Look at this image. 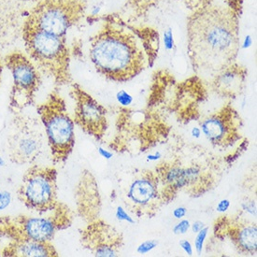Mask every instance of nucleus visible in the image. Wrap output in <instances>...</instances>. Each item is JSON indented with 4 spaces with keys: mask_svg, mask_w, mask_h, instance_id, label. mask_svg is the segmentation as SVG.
Masks as SVG:
<instances>
[{
    "mask_svg": "<svg viewBox=\"0 0 257 257\" xmlns=\"http://www.w3.org/2000/svg\"><path fill=\"white\" fill-rule=\"evenodd\" d=\"M91 18L103 21L89 45V57L97 72L108 80L127 82L153 66L159 51L156 30L134 26L114 15Z\"/></svg>",
    "mask_w": 257,
    "mask_h": 257,
    "instance_id": "nucleus-1",
    "label": "nucleus"
},
{
    "mask_svg": "<svg viewBox=\"0 0 257 257\" xmlns=\"http://www.w3.org/2000/svg\"><path fill=\"white\" fill-rule=\"evenodd\" d=\"M22 38L25 54L40 72L54 80L58 86L70 85V51L66 37L45 32L35 25L23 22Z\"/></svg>",
    "mask_w": 257,
    "mask_h": 257,
    "instance_id": "nucleus-2",
    "label": "nucleus"
},
{
    "mask_svg": "<svg viewBox=\"0 0 257 257\" xmlns=\"http://www.w3.org/2000/svg\"><path fill=\"white\" fill-rule=\"evenodd\" d=\"M37 111L45 130L53 160L55 164L64 163L72 153L75 145L74 121L64 98L56 90L52 91Z\"/></svg>",
    "mask_w": 257,
    "mask_h": 257,
    "instance_id": "nucleus-3",
    "label": "nucleus"
},
{
    "mask_svg": "<svg viewBox=\"0 0 257 257\" xmlns=\"http://www.w3.org/2000/svg\"><path fill=\"white\" fill-rule=\"evenodd\" d=\"M72 219L69 208L61 202L46 216H3L0 217V238L8 241H52L58 230L70 226Z\"/></svg>",
    "mask_w": 257,
    "mask_h": 257,
    "instance_id": "nucleus-4",
    "label": "nucleus"
},
{
    "mask_svg": "<svg viewBox=\"0 0 257 257\" xmlns=\"http://www.w3.org/2000/svg\"><path fill=\"white\" fill-rule=\"evenodd\" d=\"M86 0H37L24 22L60 37L86 16Z\"/></svg>",
    "mask_w": 257,
    "mask_h": 257,
    "instance_id": "nucleus-5",
    "label": "nucleus"
},
{
    "mask_svg": "<svg viewBox=\"0 0 257 257\" xmlns=\"http://www.w3.org/2000/svg\"><path fill=\"white\" fill-rule=\"evenodd\" d=\"M57 172L53 167L33 166L26 170L17 197L28 209L40 214L48 213L59 205Z\"/></svg>",
    "mask_w": 257,
    "mask_h": 257,
    "instance_id": "nucleus-6",
    "label": "nucleus"
},
{
    "mask_svg": "<svg viewBox=\"0 0 257 257\" xmlns=\"http://www.w3.org/2000/svg\"><path fill=\"white\" fill-rule=\"evenodd\" d=\"M12 77L9 110L19 113L31 106L41 85V72L26 54L13 51L3 58Z\"/></svg>",
    "mask_w": 257,
    "mask_h": 257,
    "instance_id": "nucleus-7",
    "label": "nucleus"
},
{
    "mask_svg": "<svg viewBox=\"0 0 257 257\" xmlns=\"http://www.w3.org/2000/svg\"><path fill=\"white\" fill-rule=\"evenodd\" d=\"M160 182L165 203L172 200L178 192L185 191L193 196H200L210 189L209 173L198 165L184 167L178 162L163 163L155 169Z\"/></svg>",
    "mask_w": 257,
    "mask_h": 257,
    "instance_id": "nucleus-8",
    "label": "nucleus"
},
{
    "mask_svg": "<svg viewBox=\"0 0 257 257\" xmlns=\"http://www.w3.org/2000/svg\"><path fill=\"white\" fill-rule=\"evenodd\" d=\"M44 146L40 125L32 118L17 115L7 139L9 160L17 165L32 164L39 158Z\"/></svg>",
    "mask_w": 257,
    "mask_h": 257,
    "instance_id": "nucleus-9",
    "label": "nucleus"
},
{
    "mask_svg": "<svg viewBox=\"0 0 257 257\" xmlns=\"http://www.w3.org/2000/svg\"><path fill=\"white\" fill-rule=\"evenodd\" d=\"M70 96L74 100V123L83 132L101 140L108 129V112L90 94L76 82L70 84Z\"/></svg>",
    "mask_w": 257,
    "mask_h": 257,
    "instance_id": "nucleus-10",
    "label": "nucleus"
},
{
    "mask_svg": "<svg viewBox=\"0 0 257 257\" xmlns=\"http://www.w3.org/2000/svg\"><path fill=\"white\" fill-rule=\"evenodd\" d=\"M127 207L137 217H153L164 199L160 182L155 171H143L128 185Z\"/></svg>",
    "mask_w": 257,
    "mask_h": 257,
    "instance_id": "nucleus-11",
    "label": "nucleus"
},
{
    "mask_svg": "<svg viewBox=\"0 0 257 257\" xmlns=\"http://www.w3.org/2000/svg\"><path fill=\"white\" fill-rule=\"evenodd\" d=\"M80 235L81 245L94 257H118L123 247V236L100 218L87 223Z\"/></svg>",
    "mask_w": 257,
    "mask_h": 257,
    "instance_id": "nucleus-12",
    "label": "nucleus"
},
{
    "mask_svg": "<svg viewBox=\"0 0 257 257\" xmlns=\"http://www.w3.org/2000/svg\"><path fill=\"white\" fill-rule=\"evenodd\" d=\"M241 119L233 107L227 105L201 123V132L211 144L228 147L240 138Z\"/></svg>",
    "mask_w": 257,
    "mask_h": 257,
    "instance_id": "nucleus-13",
    "label": "nucleus"
},
{
    "mask_svg": "<svg viewBox=\"0 0 257 257\" xmlns=\"http://www.w3.org/2000/svg\"><path fill=\"white\" fill-rule=\"evenodd\" d=\"M214 235L218 239H228L241 254L257 256V227L256 224L243 223L229 216L219 218L214 225Z\"/></svg>",
    "mask_w": 257,
    "mask_h": 257,
    "instance_id": "nucleus-14",
    "label": "nucleus"
},
{
    "mask_svg": "<svg viewBox=\"0 0 257 257\" xmlns=\"http://www.w3.org/2000/svg\"><path fill=\"white\" fill-rule=\"evenodd\" d=\"M75 198L79 215L86 223L99 218L101 200L98 186L96 179L88 170H84L81 174Z\"/></svg>",
    "mask_w": 257,
    "mask_h": 257,
    "instance_id": "nucleus-15",
    "label": "nucleus"
},
{
    "mask_svg": "<svg viewBox=\"0 0 257 257\" xmlns=\"http://www.w3.org/2000/svg\"><path fill=\"white\" fill-rule=\"evenodd\" d=\"M247 75L244 66L234 63L212 77L211 88L220 97L236 98L244 89Z\"/></svg>",
    "mask_w": 257,
    "mask_h": 257,
    "instance_id": "nucleus-16",
    "label": "nucleus"
},
{
    "mask_svg": "<svg viewBox=\"0 0 257 257\" xmlns=\"http://www.w3.org/2000/svg\"><path fill=\"white\" fill-rule=\"evenodd\" d=\"M1 257H57L59 255L52 241L9 240L8 244L1 250Z\"/></svg>",
    "mask_w": 257,
    "mask_h": 257,
    "instance_id": "nucleus-17",
    "label": "nucleus"
},
{
    "mask_svg": "<svg viewBox=\"0 0 257 257\" xmlns=\"http://www.w3.org/2000/svg\"><path fill=\"white\" fill-rule=\"evenodd\" d=\"M208 233H209V227L208 226L203 227L199 232L196 233V237L194 239V249H195L196 254L199 255V256L202 254L204 243H205Z\"/></svg>",
    "mask_w": 257,
    "mask_h": 257,
    "instance_id": "nucleus-18",
    "label": "nucleus"
},
{
    "mask_svg": "<svg viewBox=\"0 0 257 257\" xmlns=\"http://www.w3.org/2000/svg\"><path fill=\"white\" fill-rule=\"evenodd\" d=\"M157 246H158V241L156 240H148L137 246V253L139 255H145L152 252Z\"/></svg>",
    "mask_w": 257,
    "mask_h": 257,
    "instance_id": "nucleus-19",
    "label": "nucleus"
},
{
    "mask_svg": "<svg viewBox=\"0 0 257 257\" xmlns=\"http://www.w3.org/2000/svg\"><path fill=\"white\" fill-rule=\"evenodd\" d=\"M190 227H191V223L189 222V220L181 219L180 222L174 225L172 231L175 235H184L188 232Z\"/></svg>",
    "mask_w": 257,
    "mask_h": 257,
    "instance_id": "nucleus-20",
    "label": "nucleus"
},
{
    "mask_svg": "<svg viewBox=\"0 0 257 257\" xmlns=\"http://www.w3.org/2000/svg\"><path fill=\"white\" fill-rule=\"evenodd\" d=\"M115 216L122 222H127L128 224H135V220L127 211V209H124L122 206H118L116 211H115Z\"/></svg>",
    "mask_w": 257,
    "mask_h": 257,
    "instance_id": "nucleus-21",
    "label": "nucleus"
},
{
    "mask_svg": "<svg viewBox=\"0 0 257 257\" xmlns=\"http://www.w3.org/2000/svg\"><path fill=\"white\" fill-rule=\"evenodd\" d=\"M116 99L118 103L123 107H128L129 105L132 104L133 102V97L125 90H121L120 92L117 93Z\"/></svg>",
    "mask_w": 257,
    "mask_h": 257,
    "instance_id": "nucleus-22",
    "label": "nucleus"
},
{
    "mask_svg": "<svg viewBox=\"0 0 257 257\" xmlns=\"http://www.w3.org/2000/svg\"><path fill=\"white\" fill-rule=\"evenodd\" d=\"M163 40H164L165 48L167 49L168 51H171L174 47V37H173V31L171 28L165 30Z\"/></svg>",
    "mask_w": 257,
    "mask_h": 257,
    "instance_id": "nucleus-23",
    "label": "nucleus"
},
{
    "mask_svg": "<svg viewBox=\"0 0 257 257\" xmlns=\"http://www.w3.org/2000/svg\"><path fill=\"white\" fill-rule=\"evenodd\" d=\"M241 208L251 215H257V203L256 201L247 200L241 203Z\"/></svg>",
    "mask_w": 257,
    "mask_h": 257,
    "instance_id": "nucleus-24",
    "label": "nucleus"
},
{
    "mask_svg": "<svg viewBox=\"0 0 257 257\" xmlns=\"http://www.w3.org/2000/svg\"><path fill=\"white\" fill-rule=\"evenodd\" d=\"M179 244H180V247L185 251V253L187 256H189V257L193 256V246L190 241L188 240H182V241H180Z\"/></svg>",
    "mask_w": 257,
    "mask_h": 257,
    "instance_id": "nucleus-25",
    "label": "nucleus"
},
{
    "mask_svg": "<svg viewBox=\"0 0 257 257\" xmlns=\"http://www.w3.org/2000/svg\"><path fill=\"white\" fill-rule=\"evenodd\" d=\"M10 202V193L8 192L0 193V209H5Z\"/></svg>",
    "mask_w": 257,
    "mask_h": 257,
    "instance_id": "nucleus-26",
    "label": "nucleus"
},
{
    "mask_svg": "<svg viewBox=\"0 0 257 257\" xmlns=\"http://www.w3.org/2000/svg\"><path fill=\"white\" fill-rule=\"evenodd\" d=\"M229 207H230V201L228 199H222L218 203L216 210L220 213H225L228 210Z\"/></svg>",
    "mask_w": 257,
    "mask_h": 257,
    "instance_id": "nucleus-27",
    "label": "nucleus"
},
{
    "mask_svg": "<svg viewBox=\"0 0 257 257\" xmlns=\"http://www.w3.org/2000/svg\"><path fill=\"white\" fill-rule=\"evenodd\" d=\"M186 213H187V209L185 207H178L172 212L173 217L178 219V220H181V219L185 217Z\"/></svg>",
    "mask_w": 257,
    "mask_h": 257,
    "instance_id": "nucleus-28",
    "label": "nucleus"
},
{
    "mask_svg": "<svg viewBox=\"0 0 257 257\" xmlns=\"http://www.w3.org/2000/svg\"><path fill=\"white\" fill-rule=\"evenodd\" d=\"M206 225L205 224L203 223V222H201V221H195V222H193V224L191 225V229H192V232L193 234H196L197 232H199L201 229L203 228V227H205Z\"/></svg>",
    "mask_w": 257,
    "mask_h": 257,
    "instance_id": "nucleus-29",
    "label": "nucleus"
},
{
    "mask_svg": "<svg viewBox=\"0 0 257 257\" xmlns=\"http://www.w3.org/2000/svg\"><path fill=\"white\" fill-rule=\"evenodd\" d=\"M98 153L105 159H111L113 156V153L112 152H110L108 150H105V149L101 148V147L98 148Z\"/></svg>",
    "mask_w": 257,
    "mask_h": 257,
    "instance_id": "nucleus-30",
    "label": "nucleus"
},
{
    "mask_svg": "<svg viewBox=\"0 0 257 257\" xmlns=\"http://www.w3.org/2000/svg\"><path fill=\"white\" fill-rule=\"evenodd\" d=\"M253 45V38L248 35L244 38L243 42H242V45H241V47L242 49H248Z\"/></svg>",
    "mask_w": 257,
    "mask_h": 257,
    "instance_id": "nucleus-31",
    "label": "nucleus"
},
{
    "mask_svg": "<svg viewBox=\"0 0 257 257\" xmlns=\"http://www.w3.org/2000/svg\"><path fill=\"white\" fill-rule=\"evenodd\" d=\"M161 156H162L161 153L159 152H156V153H153V154H149L147 159L149 161H157L160 159Z\"/></svg>",
    "mask_w": 257,
    "mask_h": 257,
    "instance_id": "nucleus-32",
    "label": "nucleus"
},
{
    "mask_svg": "<svg viewBox=\"0 0 257 257\" xmlns=\"http://www.w3.org/2000/svg\"><path fill=\"white\" fill-rule=\"evenodd\" d=\"M191 134L193 137L198 138V137H200L202 132H201V129L199 128H193L191 130Z\"/></svg>",
    "mask_w": 257,
    "mask_h": 257,
    "instance_id": "nucleus-33",
    "label": "nucleus"
},
{
    "mask_svg": "<svg viewBox=\"0 0 257 257\" xmlns=\"http://www.w3.org/2000/svg\"><path fill=\"white\" fill-rule=\"evenodd\" d=\"M0 166H1V167H2V166H4V161H3L1 156H0Z\"/></svg>",
    "mask_w": 257,
    "mask_h": 257,
    "instance_id": "nucleus-34",
    "label": "nucleus"
},
{
    "mask_svg": "<svg viewBox=\"0 0 257 257\" xmlns=\"http://www.w3.org/2000/svg\"><path fill=\"white\" fill-rule=\"evenodd\" d=\"M1 72H2V64L0 62V78H1Z\"/></svg>",
    "mask_w": 257,
    "mask_h": 257,
    "instance_id": "nucleus-35",
    "label": "nucleus"
},
{
    "mask_svg": "<svg viewBox=\"0 0 257 257\" xmlns=\"http://www.w3.org/2000/svg\"><path fill=\"white\" fill-rule=\"evenodd\" d=\"M0 257H1V250H0Z\"/></svg>",
    "mask_w": 257,
    "mask_h": 257,
    "instance_id": "nucleus-36",
    "label": "nucleus"
}]
</instances>
